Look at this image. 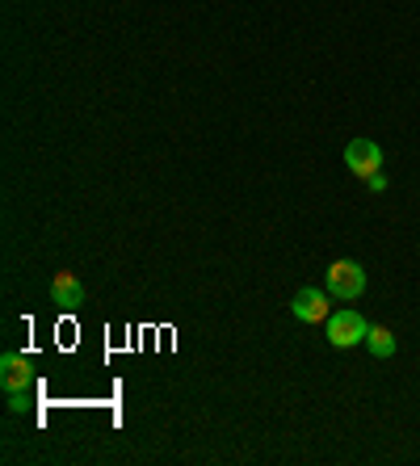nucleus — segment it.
Returning <instances> with one entry per match:
<instances>
[{"label":"nucleus","mask_w":420,"mask_h":466,"mask_svg":"<svg viewBox=\"0 0 420 466\" xmlns=\"http://www.w3.org/2000/svg\"><path fill=\"white\" fill-rule=\"evenodd\" d=\"M366 290V269L357 260H333L328 265V294L341 299V303H353Z\"/></svg>","instance_id":"obj_1"},{"label":"nucleus","mask_w":420,"mask_h":466,"mask_svg":"<svg viewBox=\"0 0 420 466\" xmlns=\"http://www.w3.org/2000/svg\"><path fill=\"white\" fill-rule=\"evenodd\" d=\"M366 332H370V324L362 319L357 311H333L328 315V345L333 349H353V345H362L366 340Z\"/></svg>","instance_id":"obj_2"},{"label":"nucleus","mask_w":420,"mask_h":466,"mask_svg":"<svg viewBox=\"0 0 420 466\" xmlns=\"http://www.w3.org/2000/svg\"><path fill=\"white\" fill-rule=\"evenodd\" d=\"M345 164L353 177H374L383 168V147L374 139H353L345 147Z\"/></svg>","instance_id":"obj_3"},{"label":"nucleus","mask_w":420,"mask_h":466,"mask_svg":"<svg viewBox=\"0 0 420 466\" xmlns=\"http://www.w3.org/2000/svg\"><path fill=\"white\" fill-rule=\"evenodd\" d=\"M291 311H294V319H302V324H323V319H328V294L315 290V286H302V290L291 299Z\"/></svg>","instance_id":"obj_4"},{"label":"nucleus","mask_w":420,"mask_h":466,"mask_svg":"<svg viewBox=\"0 0 420 466\" xmlns=\"http://www.w3.org/2000/svg\"><path fill=\"white\" fill-rule=\"evenodd\" d=\"M30 382H34L30 358H22V353H5V358H0V387L9 390V395L30 390Z\"/></svg>","instance_id":"obj_5"},{"label":"nucleus","mask_w":420,"mask_h":466,"mask_svg":"<svg viewBox=\"0 0 420 466\" xmlns=\"http://www.w3.org/2000/svg\"><path fill=\"white\" fill-rule=\"evenodd\" d=\"M51 299H55V307L76 311V307L85 303V282H80L76 273H59V278L51 282Z\"/></svg>","instance_id":"obj_6"},{"label":"nucleus","mask_w":420,"mask_h":466,"mask_svg":"<svg viewBox=\"0 0 420 466\" xmlns=\"http://www.w3.org/2000/svg\"><path fill=\"white\" fill-rule=\"evenodd\" d=\"M366 345H370V353H374V358H391V353H395V332H391V328L370 324Z\"/></svg>","instance_id":"obj_7"},{"label":"nucleus","mask_w":420,"mask_h":466,"mask_svg":"<svg viewBox=\"0 0 420 466\" xmlns=\"http://www.w3.org/2000/svg\"><path fill=\"white\" fill-rule=\"evenodd\" d=\"M26 403H30V400H26V390H17V395H9V408H13V412H26Z\"/></svg>","instance_id":"obj_8"},{"label":"nucleus","mask_w":420,"mask_h":466,"mask_svg":"<svg viewBox=\"0 0 420 466\" xmlns=\"http://www.w3.org/2000/svg\"><path fill=\"white\" fill-rule=\"evenodd\" d=\"M366 181H370V189H374V194H383V189H387V177H383V173L366 177Z\"/></svg>","instance_id":"obj_9"}]
</instances>
